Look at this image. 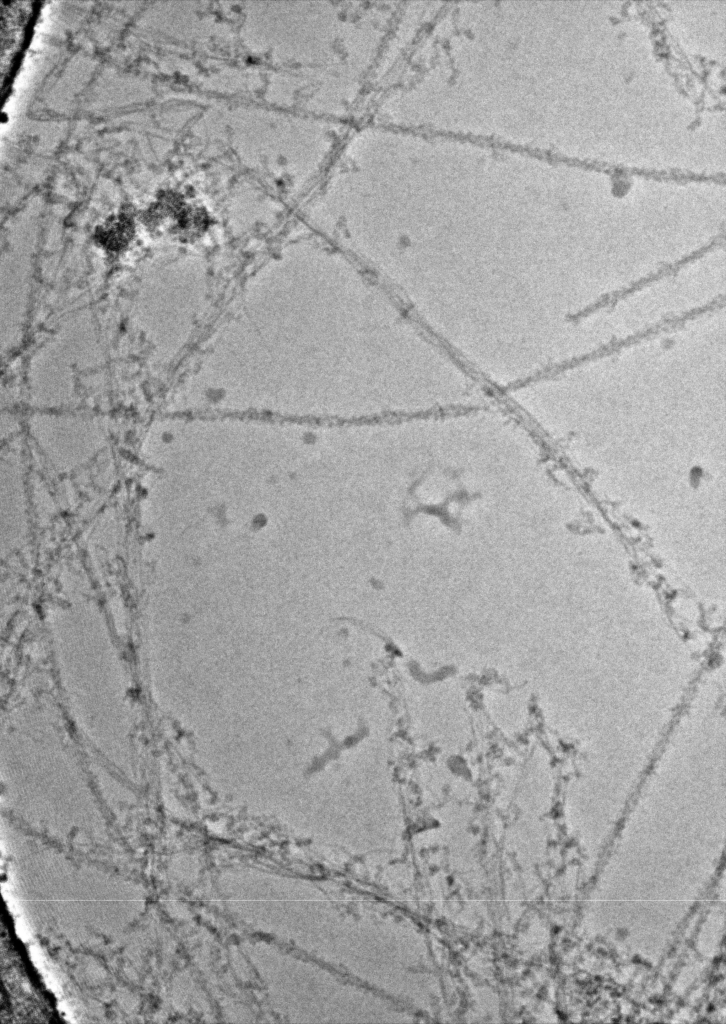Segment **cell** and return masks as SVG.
Returning a JSON list of instances; mask_svg holds the SVG:
<instances>
[{"label": "cell", "instance_id": "cell-1", "mask_svg": "<svg viewBox=\"0 0 726 1024\" xmlns=\"http://www.w3.org/2000/svg\"><path fill=\"white\" fill-rule=\"evenodd\" d=\"M255 273L280 306L253 273L242 291L289 332L239 294L233 313L215 338L214 346L225 354H211L231 359L225 362L231 367L289 356L235 374L233 378L239 377L233 384H247L289 361L271 384L296 365L293 372H305V384L310 372L311 381L348 394L430 400L443 385L447 371L443 349L346 255L329 282L313 339L305 333L304 340L262 269Z\"/></svg>", "mask_w": 726, "mask_h": 1024}]
</instances>
